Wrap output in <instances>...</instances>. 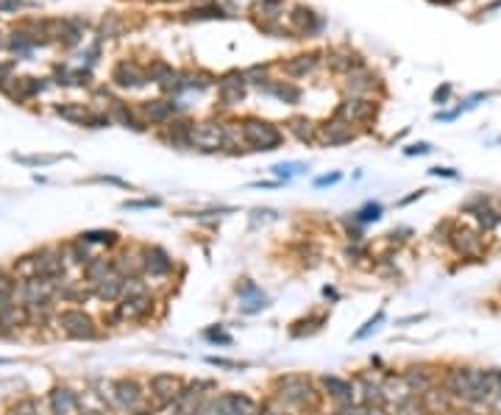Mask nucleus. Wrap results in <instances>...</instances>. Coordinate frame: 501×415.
<instances>
[{"label":"nucleus","mask_w":501,"mask_h":415,"mask_svg":"<svg viewBox=\"0 0 501 415\" xmlns=\"http://www.w3.org/2000/svg\"><path fill=\"white\" fill-rule=\"evenodd\" d=\"M279 393L276 399L281 401V407H298V410H309L318 404V390L307 377H281L276 382Z\"/></svg>","instance_id":"f257e3e1"},{"label":"nucleus","mask_w":501,"mask_h":415,"mask_svg":"<svg viewBox=\"0 0 501 415\" xmlns=\"http://www.w3.org/2000/svg\"><path fill=\"white\" fill-rule=\"evenodd\" d=\"M240 134H242V142L250 151H276L284 140L273 123L259 120V117H245L240 123Z\"/></svg>","instance_id":"f03ea898"},{"label":"nucleus","mask_w":501,"mask_h":415,"mask_svg":"<svg viewBox=\"0 0 501 415\" xmlns=\"http://www.w3.org/2000/svg\"><path fill=\"white\" fill-rule=\"evenodd\" d=\"M446 388L451 396L465 399V401H482L485 388V370L479 368H451L446 377Z\"/></svg>","instance_id":"7ed1b4c3"},{"label":"nucleus","mask_w":501,"mask_h":415,"mask_svg":"<svg viewBox=\"0 0 501 415\" xmlns=\"http://www.w3.org/2000/svg\"><path fill=\"white\" fill-rule=\"evenodd\" d=\"M209 415H257V401L245 393H220L209 399Z\"/></svg>","instance_id":"20e7f679"},{"label":"nucleus","mask_w":501,"mask_h":415,"mask_svg":"<svg viewBox=\"0 0 501 415\" xmlns=\"http://www.w3.org/2000/svg\"><path fill=\"white\" fill-rule=\"evenodd\" d=\"M56 323H59V329L64 331L67 338H75V340H90V338L98 335L95 320L87 312H81V310H64V312H59Z\"/></svg>","instance_id":"39448f33"},{"label":"nucleus","mask_w":501,"mask_h":415,"mask_svg":"<svg viewBox=\"0 0 501 415\" xmlns=\"http://www.w3.org/2000/svg\"><path fill=\"white\" fill-rule=\"evenodd\" d=\"M231 142V129L223 123H198L192 131V148L201 151H218Z\"/></svg>","instance_id":"423d86ee"},{"label":"nucleus","mask_w":501,"mask_h":415,"mask_svg":"<svg viewBox=\"0 0 501 415\" xmlns=\"http://www.w3.org/2000/svg\"><path fill=\"white\" fill-rule=\"evenodd\" d=\"M318 140H320L323 145H346V142L354 140V129H351V123H348L346 117H337V114H334V120H329V123H323V126H318Z\"/></svg>","instance_id":"0eeeda50"},{"label":"nucleus","mask_w":501,"mask_h":415,"mask_svg":"<svg viewBox=\"0 0 501 415\" xmlns=\"http://www.w3.org/2000/svg\"><path fill=\"white\" fill-rule=\"evenodd\" d=\"M142 268H145L148 276L162 279V276H170V273H173L176 262L170 260V254H167L164 248L151 245V248H145V251H142Z\"/></svg>","instance_id":"6e6552de"},{"label":"nucleus","mask_w":501,"mask_h":415,"mask_svg":"<svg viewBox=\"0 0 501 415\" xmlns=\"http://www.w3.org/2000/svg\"><path fill=\"white\" fill-rule=\"evenodd\" d=\"M245 73H226L220 81H218V95H220V103L223 106H234L245 98Z\"/></svg>","instance_id":"1a4fd4ad"},{"label":"nucleus","mask_w":501,"mask_h":415,"mask_svg":"<svg viewBox=\"0 0 501 415\" xmlns=\"http://www.w3.org/2000/svg\"><path fill=\"white\" fill-rule=\"evenodd\" d=\"M463 212L474 215V218H476V223H479L485 231H493V229L501 223V212H498V210H493L490 201H487L485 195H479V198L468 201V203L463 206Z\"/></svg>","instance_id":"9d476101"},{"label":"nucleus","mask_w":501,"mask_h":415,"mask_svg":"<svg viewBox=\"0 0 501 415\" xmlns=\"http://www.w3.org/2000/svg\"><path fill=\"white\" fill-rule=\"evenodd\" d=\"M181 390H184V385L179 377H173V373H156L151 379V393L159 399V404H176Z\"/></svg>","instance_id":"9b49d317"},{"label":"nucleus","mask_w":501,"mask_h":415,"mask_svg":"<svg viewBox=\"0 0 501 415\" xmlns=\"http://www.w3.org/2000/svg\"><path fill=\"white\" fill-rule=\"evenodd\" d=\"M376 101H368V98H351V101H343L337 106V117H346L348 123H368L376 117Z\"/></svg>","instance_id":"f8f14e48"},{"label":"nucleus","mask_w":501,"mask_h":415,"mask_svg":"<svg viewBox=\"0 0 501 415\" xmlns=\"http://www.w3.org/2000/svg\"><path fill=\"white\" fill-rule=\"evenodd\" d=\"M112 81L117 87H125V90H137V87H142L145 84V73L134 64V62H120L117 67H114V73H112Z\"/></svg>","instance_id":"ddd939ff"},{"label":"nucleus","mask_w":501,"mask_h":415,"mask_svg":"<svg viewBox=\"0 0 501 415\" xmlns=\"http://www.w3.org/2000/svg\"><path fill=\"white\" fill-rule=\"evenodd\" d=\"M151 296L145 293V296H123V304L117 307V318H123V320H140V318H145L148 312H151Z\"/></svg>","instance_id":"4468645a"},{"label":"nucleus","mask_w":501,"mask_h":415,"mask_svg":"<svg viewBox=\"0 0 501 415\" xmlns=\"http://www.w3.org/2000/svg\"><path fill=\"white\" fill-rule=\"evenodd\" d=\"M448 240H451V248L459 257H474V254H479V248H482L479 234L471 231V229H454Z\"/></svg>","instance_id":"2eb2a0df"},{"label":"nucleus","mask_w":501,"mask_h":415,"mask_svg":"<svg viewBox=\"0 0 501 415\" xmlns=\"http://www.w3.org/2000/svg\"><path fill=\"white\" fill-rule=\"evenodd\" d=\"M140 401H142V388L134 379H120V382H114V404L117 407L134 410Z\"/></svg>","instance_id":"dca6fc26"},{"label":"nucleus","mask_w":501,"mask_h":415,"mask_svg":"<svg viewBox=\"0 0 501 415\" xmlns=\"http://www.w3.org/2000/svg\"><path fill=\"white\" fill-rule=\"evenodd\" d=\"M192 131H195V123L176 120L173 126H167V131H162V140L170 142L173 148H192Z\"/></svg>","instance_id":"f3484780"},{"label":"nucleus","mask_w":501,"mask_h":415,"mask_svg":"<svg viewBox=\"0 0 501 415\" xmlns=\"http://www.w3.org/2000/svg\"><path fill=\"white\" fill-rule=\"evenodd\" d=\"M36 273L42 279H59L64 273V265H62V254L59 251H51V248H45V251L36 254Z\"/></svg>","instance_id":"a211bd4d"},{"label":"nucleus","mask_w":501,"mask_h":415,"mask_svg":"<svg viewBox=\"0 0 501 415\" xmlns=\"http://www.w3.org/2000/svg\"><path fill=\"white\" fill-rule=\"evenodd\" d=\"M290 20H292V28H296L298 34H318L320 28H323V20L312 12V9H304V6H296L292 9V14H290Z\"/></svg>","instance_id":"6ab92c4d"},{"label":"nucleus","mask_w":501,"mask_h":415,"mask_svg":"<svg viewBox=\"0 0 501 415\" xmlns=\"http://www.w3.org/2000/svg\"><path fill=\"white\" fill-rule=\"evenodd\" d=\"M176 103L173 101H145L142 106H140V112H142V117L148 120V123H167L173 114H176Z\"/></svg>","instance_id":"aec40b11"},{"label":"nucleus","mask_w":501,"mask_h":415,"mask_svg":"<svg viewBox=\"0 0 501 415\" xmlns=\"http://www.w3.org/2000/svg\"><path fill=\"white\" fill-rule=\"evenodd\" d=\"M320 385H323L326 396H331L334 401H340V404H351L354 385H351L348 379H340V377H323V379H320Z\"/></svg>","instance_id":"412c9836"},{"label":"nucleus","mask_w":501,"mask_h":415,"mask_svg":"<svg viewBox=\"0 0 501 415\" xmlns=\"http://www.w3.org/2000/svg\"><path fill=\"white\" fill-rule=\"evenodd\" d=\"M329 64L334 67V70H340V73H359L362 67H365V62H362V56L359 53H348V51H331L329 53Z\"/></svg>","instance_id":"4be33fe9"},{"label":"nucleus","mask_w":501,"mask_h":415,"mask_svg":"<svg viewBox=\"0 0 501 415\" xmlns=\"http://www.w3.org/2000/svg\"><path fill=\"white\" fill-rule=\"evenodd\" d=\"M287 131L296 140H301V142H315L318 140V126L312 120H307V117H290L287 120Z\"/></svg>","instance_id":"5701e85b"},{"label":"nucleus","mask_w":501,"mask_h":415,"mask_svg":"<svg viewBox=\"0 0 501 415\" xmlns=\"http://www.w3.org/2000/svg\"><path fill=\"white\" fill-rule=\"evenodd\" d=\"M51 410H53V415H73V412L78 410V399H75V393H73V390H67V388L53 390V393H51Z\"/></svg>","instance_id":"b1692460"},{"label":"nucleus","mask_w":501,"mask_h":415,"mask_svg":"<svg viewBox=\"0 0 501 415\" xmlns=\"http://www.w3.org/2000/svg\"><path fill=\"white\" fill-rule=\"evenodd\" d=\"M401 379H404V388H407L409 393H421V396H424V393L432 388V377H429L424 368H409Z\"/></svg>","instance_id":"393cba45"},{"label":"nucleus","mask_w":501,"mask_h":415,"mask_svg":"<svg viewBox=\"0 0 501 415\" xmlns=\"http://www.w3.org/2000/svg\"><path fill=\"white\" fill-rule=\"evenodd\" d=\"M396 415H432V410L426 407L424 396L409 393V396H401V399H398V404H396Z\"/></svg>","instance_id":"a878e982"},{"label":"nucleus","mask_w":501,"mask_h":415,"mask_svg":"<svg viewBox=\"0 0 501 415\" xmlns=\"http://www.w3.org/2000/svg\"><path fill=\"white\" fill-rule=\"evenodd\" d=\"M123 287H125V279L109 276V279H103V281L95 284V296H98L101 301H117V299L123 296Z\"/></svg>","instance_id":"bb28decb"},{"label":"nucleus","mask_w":501,"mask_h":415,"mask_svg":"<svg viewBox=\"0 0 501 415\" xmlns=\"http://www.w3.org/2000/svg\"><path fill=\"white\" fill-rule=\"evenodd\" d=\"M346 87H348V92H351V95H365V92H370L373 87H379V78L359 70V73H351V75H348Z\"/></svg>","instance_id":"cd10ccee"},{"label":"nucleus","mask_w":501,"mask_h":415,"mask_svg":"<svg viewBox=\"0 0 501 415\" xmlns=\"http://www.w3.org/2000/svg\"><path fill=\"white\" fill-rule=\"evenodd\" d=\"M315 64H318V53H304V56H296V59H290L287 64H284V73L290 75V78H298V75H307V73H312L315 70Z\"/></svg>","instance_id":"c85d7f7f"},{"label":"nucleus","mask_w":501,"mask_h":415,"mask_svg":"<svg viewBox=\"0 0 501 415\" xmlns=\"http://www.w3.org/2000/svg\"><path fill=\"white\" fill-rule=\"evenodd\" d=\"M265 90H268L270 95H276L279 101H284V103H298V101H301V90L292 87V84H287V81H279V84H268Z\"/></svg>","instance_id":"c756f323"},{"label":"nucleus","mask_w":501,"mask_h":415,"mask_svg":"<svg viewBox=\"0 0 501 415\" xmlns=\"http://www.w3.org/2000/svg\"><path fill=\"white\" fill-rule=\"evenodd\" d=\"M151 78L156 81L159 87H164V90H173V87H176V78H179V73H176L173 67H167V64H153V70H151Z\"/></svg>","instance_id":"7c9ffc66"},{"label":"nucleus","mask_w":501,"mask_h":415,"mask_svg":"<svg viewBox=\"0 0 501 415\" xmlns=\"http://www.w3.org/2000/svg\"><path fill=\"white\" fill-rule=\"evenodd\" d=\"M362 399H365V404L368 407H382L385 404V390L376 385V382H370V379H362Z\"/></svg>","instance_id":"2f4dec72"},{"label":"nucleus","mask_w":501,"mask_h":415,"mask_svg":"<svg viewBox=\"0 0 501 415\" xmlns=\"http://www.w3.org/2000/svg\"><path fill=\"white\" fill-rule=\"evenodd\" d=\"M114 271V262H106V260H92L90 265H87V279L90 281H103V279H109V273Z\"/></svg>","instance_id":"473e14b6"},{"label":"nucleus","mask_w":501,"mask_h":415,"mask_svg":"<svg viewBox=\"0 0 501 415\" xmlns=\"http://www.w3.org/2000/svg\"><path fill=\"white\" fill-rule=\"evenodd\" d=\"M265 307H268V296H265L262 290H259V293H254V296H245V299H242V304H240V312H242V315H254V312H262Z\"/></svg>","instance_id":"72a5a7b5"},{"label":"nucleus","mask_w":501,"mask_h":415,"mask_svg":"<svg viewBox=\"0 0 501 415\" xmlns=\"http://www.w3.org/2000/svg\"><path fill=\"white\" fill-rule=\"evenodd\" d=\"M281 0H259V3L254 6V12L257 14H262L265 20H279V14H281Z\"/></svg>","instance_id":"f704fd0d"},{"label":"nucleus","mask_w":501,"mask_h":415,"mask_svg":"<svg viewBox=\"0 0 501 415\" xmlns=\"http://www.w3.org/2000/svg\"><path fill=\"white\" fill-rule=\"evenodd\" d=\"M379 218H382V203H368L357 212L354 223H376Z\"/></svg>","instance_id":"c9c22d12"},{"label":"nucleus","mask_w":501,"mask_h":415,"mask_svg":"<svg viewBox=\"0 0 501 415\" xmlns=\"http://www.w3.org/2000/svg\"><path fill=\"white\" fill-rule=\"evenodd\" d=\"M270 171H273L279 179H284V181H287V179L298 176V173H301V171H307V168H304V164H298V162H287V164H273Z\"/></svg>","instance_id":"e433bc0d"},{"label":"nucleus","mask_w":501,"mask_h":415,"mask_svg":"<svg viewBox=\"0 0 501 415\" xmlns=\"http://www.w3.org/2000/svg\"><path fill=\"white\" fill-rule=\"evenodd\" d=\"M382 323H385V310H379V312H376V315H373V318H370V320H368V323H365V326L357 331V335H354V340H365V338H368V335H373V331L379 329Z\"/></svg>","instance_id":"4c0bfd02"},{"label":"nucleus","mask_w":501,"mask_h":415,"mask_svg":"<svg viewBox=\"0 0 501 415\" xmlns=\"http://www.w3.org/2000/svg\"><path fill=\"white\" fill-rule=\"evenodd\" d=\"M81 240L84 242H103V245H112V242H117V234L114 231H84L81 234Z\"/></svg>","instance_id":"58836bf2"},{"label":"nucleus","mask_w":501,"mask_h":415,"mask_svg":"<svg viewBox=\"0 0 501 415\" xmlns=\"http://www.w3.org/2000/svg\"><path fill=\"white\" fill-rule=\"evenodd\" d=\"M220 17H226V14H223V9H218V6L195 9V12H190V14H187V20H220Z\"/></svg>","instance_id":"ea45409f"},{"label":"nucleus","mask_w":501,"mask_h":415,"mask_svg":"<svg viewBox=\"0 0 501 415\" xmlns=\"http://www.w3.org/2000/svg\"><path fill=\"white\" fill-rule=\"evenodd\" d=\"M203 338H206V340H212V343H223V346H229V343H231V338L226 335L223 329H206V331H203Z\"/></svg>","instance_id":"a19ab883"},{"label":"nucleus","mask_w":501,"mask_h":415,"mask_svg":"<svg viewBox=\"0 0 501 415\" xmlns=\"http://www.w3.org/2000/svg\"><path fill=\"white\" fill-rule=\"evenodd\" d=\"M206 362H209V365H218V368H229V370H240V368H245L242 362H234V360H223V357H209Z\"/></svg>","instance_id":"79ce46f5"},{"label":"nucleus","mask_w":501,"mask_h":415,"mask_svg":"<svg viewBox=\"0 0 501 415\" xmlns=\"http://www.w3.org/2000/svg\"><path fill=\"white\" fill-rule=\"evenodd\" d=\"M159 198H145V201H125V210H145V206H159Z\"/></svg>","instance_id":"37998d69"},{"label":"nucleus","mask_w":501,"mask_h":415,"mask_svg":"<svg viewBox=\"0 0 501 415\" xmlns=\"http://www.w3.org/2000/svg\"><path fill=\"white\" fill-rule=\"evenodd\" d=\"M334 415H368V410H362V407H357V404H340Z\"/></svg>","instance_id":"c03bdc74"},{"label":"nucleus","mask_w":501,"mask_h":415,"mask_svg":"<svg viewBox=\"0 0 501 415\" xmlns=\"http://www.w3.org/2000/svg\"><path fill=\"white\" fill-rule=\"evenodd\" d=\"M343 176L340 173H331V176H320L318 181H315V187H329V184H337Z\"/></svg>","instance_id":"a18cd8bd"},{"label":"nucleus","mask_w":501,"mask_h":415,"mask_svg":"<svg viewBox=\"0 0 501 415\" xmlns=\"http://www.w3.org/2000/svg\"><path fill=\"white\" fill-rule=\"evenodd\" d=\"M176 415H209V401L198 410H176Z\"/></svg>","instance_id":"49530a36"},{"label":"nucleus","mask_w":501,"mask_h":415,"mask_svg":"<svg viewBox=\"0 0 501 415\" xmlns=\"http://www.w3.org/2000/svg\"><path fill=\"white\" fill-rule=\"evenodd\" d=\"M429 151H432V148H429V145H426V142H418V145H412V148H407V153H409V156H415V153H429Z\"/></svg>","instance_id":"de8ad7c7"},{"label":"nucleus","mask_w":501,"mask_h":415,"mask_svg":"<svg viewBox=\"0 0 501 415\" xmlns=\"http://www.w3.org/2000/svg\"><path fill=\"white\" fill-rule=\"evenodd\" d=\"M432 176H446V179H457V173L451 168H432Z\"/></svg>","instance_id":"09e8293b"},{"label":"nucleus","mask_w":501,"mask_h":415,"mask_svg":"<svg viewBox=\"0 0 501 415\" xmlns=\"http://www.w3.org/2000/svg\"><path fill=\"white\" fill-rule=\"evenodd\" d=\"M323 296L326 299H331V301H337L340 296H337V290H331V287H323Z\"/></svg>","instance_id":"8fccbe9b"},{"label":"nucleus","mask_w":501,"mask_h":415,"mask_svg":"<svg viewBox=\"0 0 501 415\" xmlns=\"http://www.w3.org/2000/svg\"><path fill=\"white\" fill-rule=\"evenodd\" d=\"M446 98H448V87H443V90L435 92V101H446Z\"/></svg>","instance_id":"3c124183"},{"label":"nucleus","mask_w":501,"mask_h":415,"mask_svg":"<svg viewBox=\"0 0 501 415\" xmlns=\"http://www.w3.org/2000/svg\"><path fill=\"white\" fill-rule=\"evenodd\" d=\"M368 415H385L382 407H368Z\"/></svg>","instance_id":"603ef678"},{"label":"nucleus","mask_w":501,"mask_h":415,"mask_svg":"<svg viewBox=\"0 0 501 415\" xmlns=\"http://www.w3.org/2000/svg\"><path fill=\"white\" fill-rule=\"evenodd\" d=\"M134 415H151V412H134Z\"/></svg>","instance_id":"864d4df0"},{"label":"nucleus","mask_w":501,"mask_h":415,"mask_svg":"<svg viewBox=\"0 0 501 415\" xmlns=\"http://www.w3.org/2000/svg\"><path fill=\"white\" fill-rule=\"evenodd\" d=\"M268 415H284V412H268Z\"/></svg>","instance_id":"5fc2aeb1"}]
</instances>
